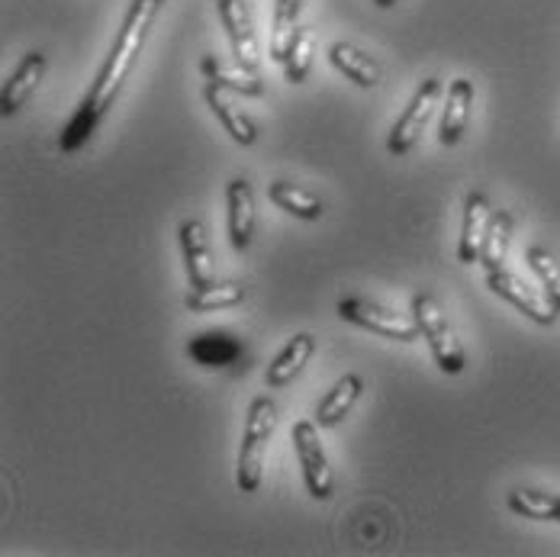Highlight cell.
Returning <instances> with one entry per match:
<instances>
[{
  "instance_id": "obj_24",
  "label": "cell",
  "mask_w": 560,
  "mask_h": 557,
  "mask_svg": "<svg viewBox=\"0 0 560 557\" xmlns=\"http://www.w3.org/2000/svg\"><path fill=\"white\" fill-rule=\"evenodd\" d=\"M509 509L525 519H555L560 522V497L541 494V490H512Z\"/></svg>"
},
{
  "instance_id": "obj_20",
  "label": "cell",
  "mask_w": 560,
  "mask_h": 557,
  "mask_svg": "<svg viewBox=\"0 0 560 557\" xmlns=\"http://www.w3.org/2000/svg\"><path fill=\"white\" fill-rule=\"evenodd\" d=\"M268 194H271V200L278 204L280 210H287V213H293V217H300V220H323V213H326L323 200H319L313 190L300 187V184L275 181Z\"/></svg>"
},
{
  "instance_id": "obj_26",
  "label": "cell",
  "mask_w": 560,
  "mask_h": 557,
  "mask_svg": "<svg viewBox=\"0 0 560 557\" xmlns=\"http://www.w3.org/2000/svg\"><path fill=\"white\" fill-rule=\"evenodd\" d=\"M528 265H532V271L538 275L541 280V287H545V293L551 297V303L560 310V265L558 258L548 252V248H528Z\"/></svg>"
},
{
  "instance_id": "obj_10",
  "label": "cell",
  "mask_w": 560,
  "mask_h": 557,
  "mask_svg": "<svg viewBox=\"0 0 560 557\" xmlns=\"http://www.w3.org/2000/svg\"><path fill=\"white\" fill-rule=\"evenodd\" d=\"M493 220V210H490V200L477 190L467 197L464 204V225H460V245H457V258L464 265H474L480 262V252H483V239H487V229Z\"/></svg>"
},
{
  "instance_id": "obj_13",
  "label": "cell",
  "mask_w": 560,
  "mask_h": 557,
  "mask_svg": "<svg viewBox=\"0 0 560 557\" xmlns=\"http://www.w3.org/2000/svg\"><path fill=\"white\" fill-rule=\"evenodd\" d=\"M200 68H203V74L213 84H220L225 91H235L242 97H261L265 94V81L258 78V71L242 65V61H225L220 56H207L200 61Z\"/></svg>"
},
{
  "instance_id": "obj_25",
  "label": "cell",
  "mask_w": 560,
  "mask_h": 557,
  "mask_svg": "<svg viewBox=\"0 0 560 557\" xmlns=\"http://www.w3.org/2000/svg\"><path fill=\"white\" fill-rule=\"evenodd\" d=\"M313 56H316V33L300 26L293 46H290V56L283 61V71H287V81L290 84H303L310 68H313Z\"/></svg>"
},
{
  "instance_id": "obj_4",
  "label": "cell",
  "mask_w": 560,
  "mask_h": 557,
  "mask_svg": "<svg viewBox=\"0 0 560 557\" xmlns=\"http://www.w3.org/2000/svg\"><path fill=\"white\" fill-rule=\"evenodd\" d=\"M439 101H442V81H439V78H425V81L419 84V91L412 94L409 107H406L402 116L393 123L390 142H387V149H390L393 155L412 152V146H416L419 136L425 132V126H429L432 113L439 107Z\"/></svg>"
},
{
  "instance_id": "obj_7",
  "label": "cell",
  "mask_w": 560,
  "mask_h": 557,
  "mask_svg": "<svg viewBox=\"0 0 560 557\" xmlns=\"http://www.w3.org/2000/svg\"><path fill=\"white\" fill-rule=\"evenodd\" d=\"M487 283H490V290L497 293V297H503L509 300L512 306H518L528 320H535L538 326H551L555 320H558V306L551 303V297L548 293H541V290H535V287H528L525 280L518 278V275H512V271H487Z\"/></svg>"
},
{
  "instance_id": "obj_8",
  "label": "cell",
  "mask_w": 560,
  "mask_h": 557,
  "mask_svg": "<svg viewBox=\"0 0 560 557\" xmlns=\"http://www.w3.org/2000/svg\"><path fill=\"white\" fill-rule=\"evenodd\" d=\"M220 3V16H223L225 33H229V43H232V53L235 61L248 65L258 71L261 65V53H258V39H255V30H252V13L245 7V0H217Z\"/></svg>"
},
{
  "instance_id": "obj_21",
  "label": "cell",
  "mask_w": 560,
  "mask_h": 557,
  "mask_svg": "<svg viewBox=\"0 0 560 557\" xmlns=\"http://www.w3.org/2000/svg\"><path fill=\"white\" fill-rule=\"evenodd\" d=\"M245 300V283L238 280H223V283H207L187 293L184 306L190 313H213V310H225Z\"/></svg>"
},
{
  "instance_id": "obj_3",
  "label": "cell",
  "mask_w": 560,
  "mask_h": 557,
  "mask_svg": "<svg viewBox=\"0 0 560 557\" xmlns=\"http://www.w3.org/2000/svg\"><path fill=\"white\" fill-rule=\"evenodd\" d=\"M412 320L419 323L422 338H429L439 368H442L445 374H460L464 364H467V355H464L460 338L454 335V329L448 326V320H445L442 303H439L432 293H416V297H412Z\"/></svg>"
},
{
  "instance_id": "obj_11",
  "label": "cell",
  "mask_w": 560,
  "mask_h": 557,
  "mask_svg": "<svg viewBox=\"0 0 560 557\" xmlns=\"http://www.w3.org/2000/svg\"><path fill=\"white\" fill-rule=\"evenodd\" d=\"M225 200H229V235H232V245L238 252H245L252 245V232H255V190H252V184L245 177H235V181H229Z\"/></svg>"
},
{
  "instance_id": "obj_14",
  "label": "cell",
  "mask_w": 560,
  "mask_h": 557,
  "mask_svg": "<svg viewBox=\"0 0 560 557\" xmlns=\"http://www.w3.org/2000/svg\"><path fill=\"white\" fill-rule=\"evenodd\" d=\"M313 355H316V335H310V333L293 335V338L287 341V348H283L278 358H275V364H268L265 384H268L271 391L287 387V384H290V381L306 368V361H310Z\"/></svg>"
},
{
  "instance_id": "obj_16",
  "label": "cell",
  "mask_w": 560,
  "mask_h": 557,
  "mask_svg": "<svg viewBox=\"0 0 560 557\" xmlns=\"http://www.w3.org/2000/svg\"><path fill=\"white\" fill-rule=\"evenodd\" d=\"M470 107H474V81L467 78H457L451 81L448 88V104L442 113V146H457L464 129H467V119H470Z\"/></svg>"
},
{
  "instance_id": "obj_1",
  "label": "cell",
  "mask_w": 560,
  "mask_h": 557,
  "mask_svg": "<svg viewBox=\"0 0 560 557\" xmlns=\"http://www.w3.org/2000/svg\"><path fill=\"white\" fill-rule=\"evenodd\" d=\"M159 7H162V0H132V7H129V13L122 20V30H119L116 43H113L110 58L101 68V78L94 81V88L88 91L84 104L68 119V126L61 129L58 146H61L65 155L78 152L94 136L97 123L116 104V97H119V91H122L132 65H136V58H139L142 46H145V36H149L152 23L159 16Z\"/></svg>"
},
{
  "instance_id": "obj_5",
  "label": "cell",
  "mask_w": 560,
  "mask_h": 557,
  "mask_svg": "<svg viewBox=\"0 0 560 557\" xmlns=\"http://www.w3.org/2000/svg\"><path fill=\"white\" fill-rule=\"evenodd\" d=\"M293 448H296V457H300V467H303V477H306V487L316 500H332V467H329V457H326V448L319 442V426L313 419H300L293 426Z\"/></svg>"
},
{
  "instance_id": "obj_17",
  "label": "cell",
  "mask_w": 560,
  "mask_h": 557,
  "mask_svg": "<svg viewBox=\"0 0 560 557\" xmlns=\"http://www.w3.org/2000/svg\"><path fill=\"white\" fill-rule=\"evenodd\" d=\"M207 104H210V111L220 116V123L225 126V132L238 142V146H255V139H258V126L242 113V107H235V101L225 94V88L220 84H207Z\"/></svg>"
},
{
  "instance_id": "obj_22",
  "label": "cell",
  "mask_w": 560,
  "mask_h": 557,
  "mask_svg": "<svg viewBox=\"0 0 560 557\" xmlns=\"http://www.w3.org/2000/svg\"><path fill=\"white\" fill-rule=\"evenodd\" d=\"M300 13H303V0H278L275 3V33H271V58L287 61L290 46L300 33Z\"/></svg>"
},
{
  "instance_id": "obj_23",
  "label": "cell",
  "mask_w": 560,
  "mask_h": 557,
  "mask_svg": "<svg viewBox=\"0 0 560 557\" xmlns=\"http://www.w3.org/2000/svg\"><path fill=\"white\" fill-rule=\"evenodd\" d=\"M509 239H512V217L500 210L493 213L487 239H483V252H480V265L487 271H500L505 268V252H509Z\"/></svg>"
},
{
  "instance_id": "obj_18",
  "label": "cell",
  "mask_w": 560,
  "mask_h": 557,
  "mask_svg": "<svg viewBox=\"0 0 560 557\" xmlns=\"http://www.w3.org/2000/svg\"><path fill=\"white\" fill-rule=\"evenodd\" d=\"M187 355L203 368H229L242 358V341L229 333H203L187 345Z\"/></svg>"
},
{
  "instance_id": "obj_19",
  "label": "cell",
  "mask_w": 560,
  "mask_h": 557,
  "mask_svg": "<svg viewBox=\"0 0 560 557\" xmlns=\"http://www.w3.org/2000/svg\"><path fill=\"white\" fill-rule=\"evenodd\" d=\"M361 391H364V381H361L358 374H345L336 387L326 393V399L316 406V422L326 426V429L338 426V422L351 413V406L358 403Z\"/></svg>"
},
{
  "instance_id": "obj_6",
  "label": "cell",
  "mask_w": 560,
  "mask_h": 557,
  "mask_svg": "<svg viewBox=\"0 0 560 557\" xmlns=\"http://www.w3.org/2000/svg\"><path fill=\"white\" fill-rule=\"evenodd\" d=\"M338 316L361 326V329L384 335V338H396V341H416L422 335L416 320H406V316L390 313V310H384L371 300H361V297H345L338 303Z\"/></svg>"
},
{
  "instance_id": "obj_12",
  "label": "cell",
  "mask_w": 560,
  "mask_h": 557,
  "mask_svg": "<svg viewBox=\"0 0 560 557\" xmlns=\"http://www.w3.org/2000/svg\"><path fill=\"white\" fill-rule=\"evenodd\" d=\"M43 74H46V56H43V53H30V56L16 65V71L10 74V81L3 84L0 113H3V116H13V113L20 111V107L33 97V91L39 88Z\"/></svg>"
},
{
  "instance_id": "obj_9",
  "label": "cell",
  "mask_w": 560,
  "mask_h": 557,
  "mask_svg": "<svg viewBox=\"0 0 560 557\" xmlns=\"http://www.w3.org/2000/svg\"><path fill=\"white\" fill-rule=\"evenodd\" d=\"M180 248H184V262H187L190 290L213 283V252H210V239H207V229L200 220L180 223Z\"/></svg>"
},
{
  "instance_id": "obj_2",
  "label": "cell",
  "mask_w": 560,
  "mask_h": 557,
  "mask_svg": "<svg viewBox=\"0 0 560 557\" xmlns=\"http://www.w3.org/2000/svg\"><path fill=\"white\" fill-rule=\"evenodd\" d=\"M278 426V403L268 396H258L248 409V422H245V436L238 448V467H235V484L242 494H255L261 487V474H265V451L275 436Z\"/></svg>"
},
{
  "instance_id": "obj_27",
  "label": "cell",
  "mask_w": 560,
  "mask_h": 557,
  "mask_svg": "<svg viewBox=\"0 0 560 557\" xmlns=\"http://www.w3.org/2000/svg\"><path fill=\"white\" fill-rule=\"evenodd\" d=\"M374 3H377V7H381V10H390V7H396V3H399V0H374Z\"/></svg>"
},
{
  "instance_id": "obj_15",
  "label": "cell",
  "mask_w": 560,
  "mask_h": 557,
  "mask_svg": "<svg viewBox=\"0 0 560 557\" xmlns=\"http://www.w3.org/2000/svg\"><path fill=\"white\" fill-rule=\"evenodd\" d=\"M329 58H332V65H336L348 81H354V84L364 88V91H371V88H377V84L384 81L381 61L371 58L368 53H361V49L351 46V43H336V46L329 49Z\"/></svg>"
}]
</instances>
